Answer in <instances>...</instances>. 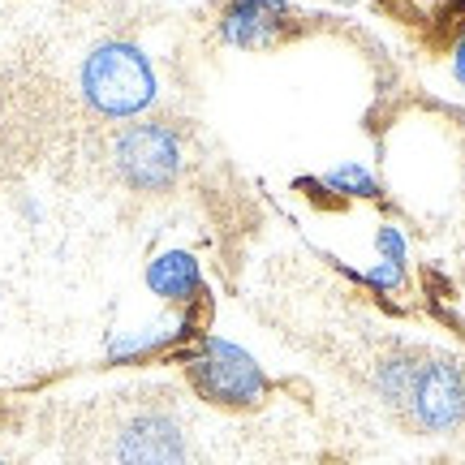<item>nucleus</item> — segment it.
I'll return each mask as SVG.
<instances>
[{"label": "nucleus", "mask_w": 465, "mask_h": 465, "mask_svg": "<svg viewBox=\"0 0 465 465\" xmlns=\"http://www.w3.org/2000/svg\"><path fill=\"white\" fill-rule=\"evenodd\" d=\"M388 397L397 401L418 431H452L465 418V383L452 362L427 358V362L392 366Z\"/></svg>", "instance_id": "f257e3e1"}, {"label": "nucleus", "mask_w": 465, "mask_h": 465, "mask_svg": "<svg viewBox=\"0 0 465 465\" xmlns=\"http://www.w3.org/2000/svg\"><path fill=\"white\" fill-rule=\"evenodd\" d=\"M83 95L104 116H134L155 100V74L147 56L130 44H104L86 56Z\"/></svg>", "instance_id": "f03ea898"}, {"label": "nucleus", "mask_w": 465, "mask_h": 465, "mask_svg": "<svg viewBox=\"0 0 465 465\" xmlns=\"http://www.w3.org/2000/svg\"><path fill=\"white\" fill-rule=\"evenodd\" d=\"M190 380L207 401L216 405H254L263 397V371L254 366L250 353H242L229 341H207L199 353V362L190 366Z\"/></svg>", "instance_id": "7ed1b4c3"}, {"label": "nucleus", "mask_w": 465, "mask_h": 465, "mask_svg": "<svg viewBox=\"0 0 465 465\" xmlns=\"http://www.w3.org/2000/svg\"><path fill=\"white\" fill-rule=\"evenodd\" d=\"M182 151L177 138L164 125H134L121 143H116V168L125 173V182L138 190H160L177 177Z\"/></svg>", "instance_id": "20e7f679"}, {"label": "nucleus", "mask_w": 465, "mask_h": 465, "mask_svg": "<svg viewBox=\"0 0 465 465\" xmlns=\"http://www.w3.org/2000/svg\"><path fill=\"white\" fill-rule=\"evenodd\" d=\"M116 461L121 465H182V431L160 414H138L116 435Z\"/></svg>", "instance_id": "39448f33"}, {"label": "nucleus", "mask_w": 465, "mask_h": 465, "mask_svg": "<svg viewBox=\"0 0 465 465\" xmlns=\"http://www.w3.org/2000/svg\"><path fill=\"white\" fill-rule=\"evenodd\" d=\"M289 26L284 0H232L224 14V39L237 48H267Z\"/></svg>", "instance_id": "423d86ee"}, {"label": "nucleus", "mask_w": 465, "mask_h": 465, "mask_svg": "<svg viewBox=\"0 0 465 465\" xmlns=\"http://www.w3.org/2000/svg\"><path fill=\"white\" fill-rule=\"evenodd\" d=\"M147 284L168 302H190L199 293V263H194V254H185V250L160 254L147 267Z\"/></svg>", "instance_id": "0eeeda50"}, {"label": "nucleus", "mask_w": 465, "mask_h": 465, "mask_svg": "<svg viewBox=\"0 0 465 465\" xmlns=\"http://www.w3.org/2000/svg\"><path fill=\"white\" fill-rule=\"evenodd\" d=\"M323 182L332 185V190H353V194H371V190H375V182H371V177H366L362 168H336V173H328V177H323Z\"/></svg>", "instance_id": "6e6552de"}, {"label": "nucleus", "mask_w": 465, "mask_h": 465, "mask_svg": "<svg viewBox=\"0 0 465 465\" xmlns=\"http://www.w3.org/2000/svg\"><path fill=\"white\" fill-rule=\"evenodd\" d=\"M9 100H17V91H0V160H5V147H9V134H17L22 125H9L5 113H9Z\"/></svg>", "instance_id": "1a4fd4ad"}, {"label": "nucleus", "mask_w": 465, "mask_h": 465, "mask_svg": "<svg viewBox=\"0 0 465 465\" xmlns=\"http://www.w3.org/2000/svg\"><path fill=\"white\" fill-rule=\"evenodd\" d=\"M457 78L465 83V39H461V48H457Z\"/></svg>", "instance_id": "9d476101"}]
</instances>
